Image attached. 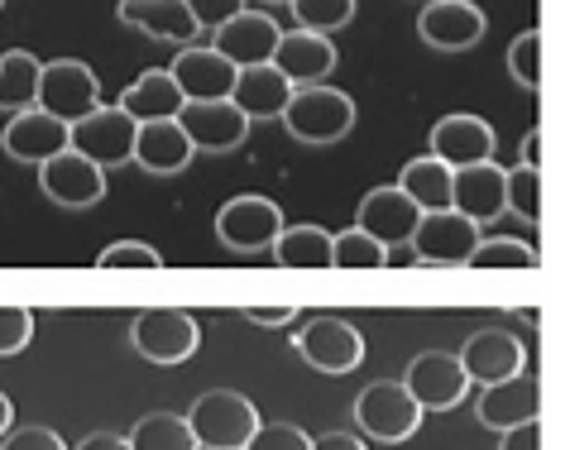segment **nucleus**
I'll use <instances>...</instances> for the list:
<instances>
[{
	"instance_id": "obj_1",
	"label": "nucleus",
	"mask_w": 570,
	"mask_h": 450,
	"mask_svg": "<svg viewBox=\"0 0 570 450\" xmlns=\"http://www.w3.org/2000/svg\"><path fill=\"white\" fill-rule=\"evenodd\" d=\"M283 125L297 144H341L345 135L355 130V101L336 87H293L288 106H283Z\"/></svg>"
},
{
	"instance_id": "obj_2",
	"label": "nucleus",
	"mask_w": 570,
	"mask_h": 450,
	"mask_svg": "<svg viewBox=\"0 0 570 450\" xmlns=\"http://www.w3.org/2000/svg\"><path fill=\"white\" fill-rule=\"evenodd\" d=\"M187 427H193L202 450H245L249 437L259 431V408L245 393L212 389L187 408Z\"/></svg>"
},
{
	"instance_id": "obj_3",
	"label": "nucleus",
	"mask_w": 570,
	"mask_h": 450,
	"mask_svg": "<svg viewBox=\"0 0 570 450\" xmlns=\"http://www.w3.org/2000/svg\"><path fill=\"white\" fill-rule=\"evenodd\" d=\"M351 417H355L360 437H374V441H389V446L413 441L417 427H422V408L413 403V393H407L399 379L370 383V389L355 398Z\"/></svg>"
},
{
	"instance_id": "obj_4",
	"label": "nucleus",
	"mask_w": 570,
	"mask_h": 450,
	"mask_svg": "<svg viewBox=\"0 0 570 450\" xmlns=\"http://www.w3.org/2000/svg\"><path fill=\"white\" fill-rule=\"evenodd\" d=\"M130 345L139 360L149 364H183L197 355L202 345V326L193 312H178V307H149L135 316L130 326Z\"/></svg>"
},
{
	"instance_id": "obj_5",
	"label": "nucleus",
	"mask_w": 570,
	"mask_h": 450,
	"mask_svg": "<svg viewBox=\"0 0 570 450\" xmlns=\"http://www.w3.org/2000/svg\"><path fill=\"white\" fill-rule=\"evenodd\" d=\"M407 245H413V260L426 268H465L474 245H480V225L461 216L455 206H446V212H422Z\"/></svg>"
},
{
	"instance_id": "obj_6",
	"label": "nucleus",
	"mask_w": 570,
	"mask_h": 450,
	"mask_svg": "<svg viewBox=\"0 0 570 450\" xmlns=\"http://www.w3.org/2000/svg\"><path fill=\"white\" fill-rule=\"evenodd\" d=\"M39 110H49L58 120H82L101 106V77L87 68L82 58H58V62H43L39 72Z\"/></svg>"
},
{
	"instance_id": "obj_7",
	"label": "nucleus",
	"mask_w": 570,
	"mask_h": 450,
	"mask_svg": "<svg viewBox=\"0 0 570 450\" xmlns=\"http://www.w3.org/2000/svg\"><path fill=\"white\" fill-rule=\"evenodd\" d=\"M283 231V212L278 202L259 197V192H240V197H230L226 206L216 212V235L220 245L235 250V254H259L278 239Z\"/></svg>"
},
{
	"instance_id": "obj_8",
	"label": "nucleus",
	"mask_w": 570,
	"mask_h": 450,
	"mask_svg": "<svg viewBox=\"0 0 570 450\" xmlns=\"http://www.w3.org/2000/svg\"><path fill=\"white\" fill-rule=\"evenodd\" d=\"M68 149L91 158L97 168H120L135 154V120L120 106H97L91 116L68 125Z\"/></svg>"
},
{
	"instance_id": "obj_9",
	"label": "nucleus",
	"mask_w": 570,
	"mask_h": 450,
	"mask_svg": "<svg viewBox=\"0 0 570 450\" xmlns=\"http://www.w3.org/2000/svg\"><path fill=\"white\" fill-rule=\"evenodd\" d=\"M293 350L316 369V374L336 379V374H351V369H360V360H364V335L345 316H316V321H307V326L297 331Z\"/></svg>"
},
{
	"instance_id": "obj_10",
	"label": "nucleus",
	"mask_w": 570,
	"mask_h": 450,
	"mask_svg": "<svg viewBox=\"0 0 570 450\" xmlns=\"http://www.w3.org/2000/svg\"><path fill=\"white\" fill-rule=\"evenodd\" d=\"M39 187L53 206H68V212H87L106 197V168H97L91 158H82L77 149H62L53 158L39 164Z\"/></svg>"
},
{
	"instance_id": "obj_11",
	"label": "nucleus",
	"mask_w": 570,
	"mask_h": 450,
	"mask_svg": "<svg viewBox=\"0 0 570 450\" xmlns=\"http://www.w3.org/2000/svg\"><path fill=\"white\" fill-rule=\"evenodd\" d=\"M455 360H461L465 379H470V383H480V389L528 374V345H522L513 331H499V326L474 331L470 341L461 345V355H455Z\"/></svg>"
},
{
	"instance_id": "obj_12",
	"label": "nucleus",
	"mask_w": 570,
	"mask_h": 450,
	"mask_svg": "<svg viewBox=\"0 0 570 450\" xmlns=\"http://www.w3.org/2000/svg\"><path fill=\"white\" fill-rule=\"evenodd\" d=\"M283 39V29L278 20L268 10H240V14H230L220 29H212V48L226 62H235V68H259V62L274 58V48Z\"/></svg>"
},
{
	"instance_id": "obj_13",
	"label": "nucleus",
	"mask_w": 570,
	"mask_h": 450,
	"mask_svg": "<svg viewBox=\"0 0 570 450\" xmlns=\"http://www.w3.org/2000/svg\"><path fill=\"white\" fill-rule=\"evenodd\" d=\"M484 10L474 0H426L417 14V35L422 43H432L436 53H465L484 39Z\"/></svg>"
},
{
	"instance_id": "obj_14",
	"label": "nucleus",
	"mask_w": 570,
	"mask_h": 450,
	"mask_svg": "<svg viewBox=\"0 0 570 450\" xmlns=\"http://www.w3.org/2000/svg\"><path fill=\"white\" fill-rule=\"evenodd\" d=\"M403 389L413 393V403L422 412H451V408L465 403L470 379H465V369H461V360H455V355L426 350V355H417L413 364H407Z\"/></svg>"
},
{
	"instance_id": "obj_15",
	"label": "nucleus",
	"mask_w": 570,
	"mask_h": 450,
	"mask_svg": "<svg viewBox=\"0 0 570 450\" xmlns=\"http://www.w3.org/2000/svg\"><path fill=\"white\" fill-rule=\"evenodd\" d=\"M494 149H499L494 125L484 116H474V110H451V116H441L432 125V154L446 168L484 164V158H494Z\"/></svg>"
},
{
	"instance_id": "obj_16",
	"label": "nucleus",
	"mask_w": 570,
	"mask_h": 450,
	"mask_svg": "<svg viewBox=\"0 0 570 450\" xmlns=\"http://www.w3.org/2000/svg\"><path fill=\"white\" fill-rule=\"evenodd\" d=\"M178 125L197 154H230L249 139V120L230 106V96L226 101H187L178 110Z\"/></svg>"
},
{
	"instance_id": "obj_17",
	"label": "nucleus",
	"mask_w": 570,
	"mask_h": 450,
	"mask_svg": "<svg viewBox=\"0 0 570 450\" xmlns=\"http://www.w3.org/2000/svg\"><path fill=\"white\" fill-rule=\"evenodd\" d=\"M417 202L407 197V192L393 183V187H374V192H364V202H360V212H355V225L364 235H374L384 250H403L407 239H413L417 231Z\"/></svg>"
},
{
	"instance_id": "obj_18",
	"label": "nucleus",
	"mask_w": 570,
	"mask_h": 450,
	"mask_svg": "<svg viewBox=\"0 0 570 450\" xmlns=\"http://www.w3.org/2000/svg\"><path fill=\"white\" fill-rule=\"evenodd\" d=\"M173 82H178L183 101H226L235 87V62H226L212 43H187L178 58H173Z\"/></svg>"
},
{
	"instance_id": "obj_19",
	"label": "nucleus",
	"mask_w": 570,
	"mask_h": 450,
	"mask_svg": "<svg viewBox=\"0 0 570 450\" xmlns=\"http://www.w3.org/2000/svg\"><path fill=\"white\" fill-rule=\"evenodd\" d=\"M0 149H6L14 164H43V158L68 149V120H58L39 106L14 110V120L6 125V135H0Z\"/></svg>"
},
{
	"instance_id": "obj_20",
	"label": "nucleus",
	"mask_w": 570,
	"mask_h": 450,
	"mask_svg": "<svg viewBox=\"0 0 570 450\" xmlns=\"http://www.w3.org/2000/svg\"><path fill=\"white\" fill-rule=\"evenodd\" d=\"M336 43L331 35H312V29H288V35L278 39L274 48V68L288 77L293 87H312V82H326L331 72H336Z\"/></svg>"
},
{
	"instance_id": "obj_21",
	"label": "nucleus",
	"mask_w": 570,
	"mask_h": 450,
	"mask_svg": "<svg viewBox=\"0 0 570 450\" xmlns=\"http://www.w3.org/2000/svg\"><path fill=\"white\" fill-rule=\"evenodd\" d=\"M193 158H197V149H193V139L183 135L178 120H139L135 125L130 164L154 173V178H173V173H183Z\"/></svg>"
},
{
	"instance_id": "obj_22",
	"label": "nucleus",
	"mask_w": 570,
	"mask_h": 450,
	"mask_svg": "<svg viewBox=\"0 0 570 450\" xmlns=\"http://www.w3.org/2000/svg\"><path fill=\"white\" fill-rule=\"evenodd\" d=\"M503 178H509V168H499L494 158L470 164V168H451V206L461 216H470L474 225L499 221L503 216Z\"/></svg>"
},
{
	"instance_id": "obj_23",
	"label": "nucleus",
	"mask_w": 570,
	"mask_h": 450,
	"mask_svg": "<svg viewBox=\"0 0 570 450\" xmlns=\"http://www.w3.org/2000/svg\"><path fill=\"white\" fill-rule=\"evenodd\" d=\"M532 417H542V389H537V379H528V374L489 383L480 393V403H474V422L489 431H509L518 422H532Z\"/></svg>"
},
{
	"instance_id": "obj_24",
	"label": "nucleus",
	"mask_w": 570,
	"mask_h": 450,
	"mask_svg": "<svg viewBox=\"0 0 570 450\" xmlns=\"http://www.w3.org/2000/svg\"><path fill=\"white\" fill-rule=\"evenodd\" d=\"M116 14H120V25H130V29H139V35L158 39V43H183L187 48L202 35L193 10H187L183 0H120Z\"/></svg>"
},
{
	"instance_id": "obj_25",
	"label": "nucleus",
	"mask_w": 570,
	"mask_h": 450,
	"mask_svg": "<svg viewBox=\"0 0 570 450\" xmlns=\"http://www.w3.org/2000/svg\"><path fill=\"white\" fill-rule=\"evenodd\" d=\"M293 96V82L283 77L274 62H259V68H240L235 72V87H230V106L255 125V120H278L283 106Z\"/></svg>"
},
{
	"instance_id": "obj_26",
	"label": "nucleus",
	"mask_w": 570,
	"mask_h": 450,
	"mask_svg": "<svg viewBox=\"0 0 570 450\" xmlns=\"http://www.w3.org/2000/svg\"><path fill=\"white\" fill-rule=\"evenodd\" d=\"M116 106L139 125V120H178V110L187 101H183V91H178V82H173L168 68H149L120 91Z\"/></svg>"
},
{
	"instance_id": "obj_27",
	"label": "nucleus",
	"mask_w": 570,
	"mask_h": 450,
	"mask_svg": "<svg viewBox=\"0 0 570 450\" xmlns=\"http://www.w3.org/2000/svg\"><path fill=\"white\" fill-rule=\"evenodd\" d=\"M268 250H274L283 268H303V273L331 268V231H322V225H283Z\"/></svg>"
},
{
	"instance_id": "obj_28",
	"label": "nucleus",
	"mask_w": 570,
	"mask_h": 450,
	"mask_svg": "<svg viewBox=\"0 0 570 450\" xmlns=\"http://www.w3.org/2000/svg\"><path fill=\"white\" fill-rule=\"evenodd\" d=\"M399 187L417 202V212H446V206H451V168L441 164L436 154L407 158Z\"/></svg>"
},
{
	"instance_id": "obj_29",
	"label": "nucleus",
	"mask_w": 570,
	"mask_h": 450,
	"mask_svg": "<svg viewBox=\"0 0 570 450\" xmlns=\"http://www.w3.org/2000/svg\"><path fill=\"white\" fill-rule=\"evenodd\" d=\"M39 72L43 62L24 48L0 53V110H29L39 101Z\"/></svg>"
},
{
	"instance_id": "obj_30",
	"label": "nucleus",
	"mask_w": 570,
	"mask_h": 450,
	"mask_svg": "<svg viewBox=\"0 0 570 450\" xmlns=\"http://www.w3.org/2000/svg\"><path fill=\"white\" fill-rule=\"evenodd\" d=\"M331 268L341 273H379L389 268V250L374 235H364L360 225L351 231H331Z\"/></svg>"
},
{
	"instance_id": "obj_31",
	"label": "nucleus",
	"mask_w": 570,
	"mask_h": 450,
	"mask_svg": "<svg viewBox=\"0 0 570 450\" xmlns=\"http://www.w3.org/2000/svg\"><path fill=\"white\" fill-rule=\"evenodd\" d=\"M130 450H202L187 417L178 412H149L139 417L135 431H130Z\"/></svg>"
},
{
	"instance_id": "obj_32",
	"label": "nucleus",
	"mask_w": 570,
	"mask_h": 450,
	"mask_svg": "<svg viewBox=\"0 0 570 450\" xmlns=\"http://www.w3.org/2000/svg\"><path fill=\"white\" fill-rule=\"evenodd\" d=\"M503 212H513L528 225L542 221V168H528V164L509 168V178H503Z\"/></svg>"
},
{
	"instance_id": "obj_33",
	"label": "nucleus",
	"mask_w": 570,
	"mask_h": 450,
	"mask_svg": "<svg viewBox=\"0 0 570 450\" xmlns=\"http://www.w3.org/2000/svg\"><path fill=\"white\" fill-rule=\"evenodd\" d=\"M542 264V254L532 245H522V239H509V235H494V239H480L470 254L465 268H537Z\"/></svg>"
},
{
	"instance_id": "obj_34",
	"label": "nucleus",
	"mask_w": 570,
	"mask_h": 450,
	"mask_svg": "<svg viewBox=\"0 0 570 450\" xmlns=\"http://www.w3.org/2000/svg\"><path fill=\"white\" fill-rule=\"evenodd\" d=\"M297 29H312V35H336L355 20V0H293Z\"/></svg>"
},
{
	"instance_id": "obj_35",
	"label": "nucleus",
	"mask_w": 570,
	"mask_h": 450,
	"mask_svg": "<svg viewBox=\"0 0 570 450\" xmlns=\"http://www.w3.org/2000/svg\"><path fill=\"white\" fill-rule=\"evenodd\" d=\"M509 77L522 91L542 87V29H522L509 43Z\"/></svg>"
},
{
	"instance_id": "obj_36",
	"label": "nucleus",
	"mask_w": 570,
	"mask_h": 450,
	"mask_svg": "<svg viewBox=\"0 0 570 450\" xmlns=\"http://www.w3.org/2000/svg\"><path fill=\"white\" fill-rule=\"evenodd\" d=\"M97 268H164V254L154 245H139V239H116L97 254Z\"/></svg>"
},
{
	"instance_id": "obj_37",
	"label": "nucleus",
	"mask_w": 570,
	"mask_h": 450,
	"mask_svg": "<svg viewBox=\"0 0 570 450\" xmlns=\"http://www.w3.org/2000/svg\"><path fill=\"white\" fill-rule=\"evenodd\" d=\"M35 341V312L29 307H0V360L20 355Z\"/></svg>"
},
{
	"instance_id": "obj_38",
	"label": "nucleus",
	"mask_w": 570,
	"mask_h": 450,
	"mask_svg": "<svg viewBox=\"0 0 570 450\" xmlns=\"http://www.w3.org/2000/svg\"><path fill=\"white\" fill-rule=\"evenodd\" d=\"M245 450H312V437L303 427H293V422H274V427L259 422V431L249 437Z\"/></svg>"
},
{
	"instance_id": "obj_39",
	"label": "nucleus",
	"mask_w": 570,
	"mask_h": 450,
	"mask_svg": "<svg viewBox=\"0 0 570 450\" xmlns=\"http://www.w3.org/2000/svg\"><path fill=\"white\" fill-rule=\"evenodd\" d=\"M0 450H68L53 427H14L0 437Z\"/></svg>"
},
{
	"instance_id": "obj_40",
	"label": "nucleus",
	"mask_w": 570,
	"mask_h": 450,
	"mask_svg": "<svg viewBox=\"0 0 570 450\" xmlns=\"http://www.w3.org/2000/svg\"><path fill=\"white\" fill-rule=\"evenodd\" d=\"M183 6L193 10V20H197L202 35H212V29H220L230 14L245 10V0H183Z\"/></svg>"
},
{
	"instance_id": "obj_41",
	"label": "nucleus",
	"mask_w": 570,
	"mask_h": 450,
	"mask_svg": "<svg viewBox=\"0 0 570 450\" xmlns=\"http://www.w3.org/2000/svg\"><path fill=\"white\" fill-rule=\"evenodd\" d=\"M499 450H542V422H518V427H509L503 431V441H499Z\"/></svg>"
},
{
	"instance_id": "obj_42",
	"label": "nucleus",
	"mask_w": 570,
	"mask_h": 450,
	"mask_svg": "<svg viewBox=\"0 0 570 450\" xmlns=\"http://www.w3.org/2000/svg\"><path fill=\"white\" fill-rule=\"evenodd\" d=\"M240 316L249 321V326H268V331H274V326H293L297 307H245Z\"/></svg>"
},
{
	"instance_id": "obj_43",
	"label": "nucleus",
	"mask_w": 570,
	"mask_h": 450,
	"mask_svg": "<svg viewBox=\"0 0 570 450\" xmlns=\"http://www.w3.org/2000/svg\"><path fill=\"white\" fill-rule=\"evenodd\" d=\"M72 450H130V437H120V431H91Z\"/></svg>"
},
{
	"instance_id": "obj_44",
	"label": "nucleus",
	"mask_w": 570,
	"mask_h": 450,
	"mask_svg": "<svg viewBox=\"0 0 570 450\" xmlns=\"http://www.w3.org/2000/svg\"><path fill=\"white\" fill-rule=\"evenodd\" d=\"M312 450H364V441L355 431H326V437H312Z\"/></svg>"
},
{
	"instance_id": "obj_45",
	"label": "nucleus",
	"mask_w": 570,
	"mask_h": 450,
	"mask_svg": "<svg viewBox=\"0 0 570 450\" xmlns=\"http://www.w3.org/2000/svg\"><path fill=\"white\" fill-rule=\"evenodd\" d=\"M522 164H528V168H542V125H532V130L522 135Z\"/></svg>"
},
{
	"instance_id": "obj_46",
	"label": "nucleus",
	"mask_w": 570,
	"mask_h": 450,
	"mask_svg": "<svg viewBox=\"0 0 570 450\" xmlns=\"http://www.w3.org/2000/svg\"><path fill=\"white\" fill-rule=\"evenodd\" d=\"M14 427V408H10V398L0 393V437H6V431Z\"/></svg>"
},
{
	"instance_id": "obj_47",
	"label": "nucleus",
	"mask_w": 570,
	"mask_h": 450,
	"mask_svg": "<svg viewBox=\"0 0 570 450\" xmlns=\"http://www.w3.org/2000/svg\"><path fill=\"white\" fill-rule=\"evenodd\" d=\"M259 6H293V0H259Z\"/></svg>"
},
{
	"instance_id": "obj_48",
	"label": "nucleus",
	"mask_w": 570,
	"mask_h": 450,
	"mask_svg": "<svg viewBox=\"0 0 570 450\" xmlns=\"http://www.w3.org/2000/svg\"><path fill=\"white\" fill-rule=\"evenodd\" d=\"M0 6H6V0H0Z\"/></svg>"
}]
</instances>
